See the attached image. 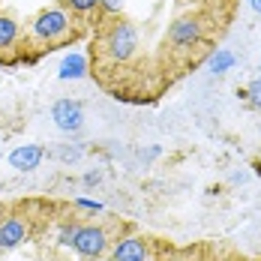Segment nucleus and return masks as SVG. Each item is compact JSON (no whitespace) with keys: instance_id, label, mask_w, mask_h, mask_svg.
Segmentation results:
<instances>
[{"instance_id":"f257e3e1","label":"nucleus","mask_w":261,"mask_h":261,"mask_svg":"<svg viewBox=\"0 0 261 261\" xmlns=\"http://www.w3.org/2000/svg\"><path fill=\"white\" fill-rule=\"evenodd\" d=\"M72 12L63 6H45L30 18V39L42 42V45H60L75 33Z\"/></svg>"},{"instance_id":"f03ea898","label":"nucleus","mask_w":261,"mask_h":261,"mask_svg":"<svg viewBox=\"0 0 261 261\" xmlns=\"http://www.w3.org/2000/svg\"><path fill=\"white\" fill-rule=\"evenodd\" d=\"M99 45H102V54L111 63H129L132 57L138 54V30H135L132 21L117 18V21H111L105 27Z\"/></svg>"},{"instance_id":"7ed1b4c3","label":"nucleus","mask_w":261,"mask_h":261,"mask_svg":"<svg viewBox=\"0 0 261 261\" xmlns=\"http://www.w3.org/2000/svg\"><path fill=\"white\" fill-rule=\"evenodd\" d=\"M108 246H111V237H108V228L105 225H96V222H81L79 234H75V255L84 261H99L102 255H108Z\"/></svg>"},{"instance_id":"20e7f679","label":"nucleus","mask_w":261,"mask_h":261,"mask_svg":"<svg viewBox=\"0 0 261 261\" xmlns=\"http://www.w3.org/2000/svg\"><path fill=\"white\" fill-rule=\"evenodd\" d=\"M201 39H204V21L198 15H180L168 27V45L174 51L195 48V45H201Z\"/></svg>"},{"instance_id":"39448f33","label":"nucleus","mask_w":261,"mask_h":261,"mask_svg":"<svg viewBox=\"0 0 261 261\" xmlns=\"http://www.w3.org/2000/svg\"><path fill=\"white\" fill-rule=\"evenodd\" d=\"M24 240H30V219L24 213H6L0 219V249H18Z\"/></svg>"},{"instance_id":"423d86ee","label":"nucleus","mask_w":261,"mask_h":261,"mask_svg":"<svg viewBox=\"0 0 261 261\" xmlns=\"http://www.w3.org/2000/svg\"><path fill=\"white\" fill-rule=\"evenodd\" d=\"M51 120L54 126L60 132H66V135H72V132H81L84 129V108H81L79 99H57L51 105Z\"/></svg>"},{"instance_id":"0eeeda50","label":"nucleus","mask_w":261,"mask_h":261,"mask_svg":"<svg viewBox=\"0 0 261 261\" xmlns=\"http://www.w3.org/2000/svg\"><path fill=\"white\" fill-rule=\"evenodd\" d=\"M111 261H150V243L141 234H123L108 246Z\"/></svg>"},{"instance_id":"6e6552de","label":"nucleus","mask_w":261,"mask_h":261,"mask_svg":"<svg viewBox=\"0 0 261 261\" xmlns=\"http://www.w3.org/2000/svg\"><path fill=\"white\" fill-rule=\"evenodd\" d=\"M42 159H45V147L42 144H21V147H15L9 153V165L15 171H21V174H30V171H36L42 165Z\"/></svg>"},{"instance_id":"1a4fd4ad","label":"nucleus","mask_w":261,"mask_h":261,"mask_svg":"<svg viewBox=\"0 0 261 261\" xmlns=\"http://www.w3.org/2000/svg\"><path fill=\"white\" fill-rule=\"evenodd\" d=\"M87 72H90V60H87L84 51H69L57 66V79L60 81H81L87 79Z\"/></svg>"},{"instance_id":"9d476101","label":"nucleus","mask_w":261,"mask_h":261,"mask_svg":"<svg viewBox=\"0 0 261 261\" xmlns=\"http://www.w3.org/2000/svg\"><path fill=\"white\" fill-rule=\"evenodd\" d=\"M18 36H21V24H18L12 15L0 12V54L9 51V48L18 42Z\"/></svg>"},{"instance_id":"9b49d317","label":"nucleus","mask_w":261,"mask_h":261,"mask_svg":"<svg viewBox=\"0 0 261 261\" xmlns=\"http://www.w3.org/2000/svg\"><path fill=\"white\" fill-rule=\"evenodd\" d=\"M234 63H237V57L228 51V48H216V51L210 54V60H207V66H210L213 75H225V72H231Z\"/></svg>"},{"instance_id":"f8f14e48","label":"nucleus","mask_w":261,"mask_h":261,"mask_svg":"<svg viewBox=\"0 0 261 261\" xmlns=\"http://www.w3.org/2000/svg\"><path fill=\"white\" fill-rule=\"evenodd\" d=\"M79 228H81V222H75V219L63 222V225H60V231H57V246H60V249H72Z\"/></svg>"},{"instance_id":"ddd939ff","label":"nucleus","mask_w":261,"mask_h":261,"mask_svg":"<svg viewBox=\"0 0 261 261\" xmlns=\"http://www.w3.org/2000/svg\"><path fill=\"white\" fill-rule=\"evenodd\" d=\"M63 9H69L72 15H90L99 9V0H63Z\"/></svg>"},{"instance_id":"4468645a","label":"nucleus","mask_w":261,"mask_h":261,"mask_svg":"<svg viewBox=\"0 0 261 261\" xmlns=\"http://www.w3.org/2000/svg\"><path fill=\"white\" fill-rule=\"evenodd\" d=\"M243 99L249 102V108L261 111V75H258V79H252L249 84H246V90H243Z\"/></svg>"},{"instance_id":"2eb2a0df","label":"nucleus","mask_w":261,"mask_h":261,"mask_svg":"<svg viewBox=\"0 0 261 261\" xmlns=\"http://www.w3.org/2000/svg\"><path fill=\"white\" fill-rule=\"evenodd\" d=\"M72 207L75 210H84V213H105V204L102 201H93V198H72Z\"/></svg>"},{"instance_id":"dca6fc26","label":"nucleus","mask_w":261,"mask_h":261,"mask_svg":"<svg viewBox=\"0 0 261 261\" xmlns=\"http://www.w3.org/2000/svg\"><path fill=\"white\" fill-rule=\"evenodd\" d=\"M123 6H126V0H99V9L105 15H120Z\"/></svg>"},{"instance_id":"f3484780","label":"nucleus","mask_w":261,"mask_h":261,"mask_svg":"<svg viewBox=\"0 0 261 261\" xmlns=\"http://www.w3.org/2000/svg\"><path fill=\"white\" fill-rule=\"evenodd\" d=\"M81 183H84V186H99V183H102V171H99V168H96V171H87V174L81 177Z\"/></svg>"},{"instance_id":"a211bd4d","label":"nucleus","mask_w":261,"mask_h":261,"mask_svg":"<svg viewBox=\"0 0 261 261\" xmlns=\"http://www.w3.org/2000/svg\"><path fill=\"white\" fill-rule=\"evenodd\" d=\"M159 153H162V147H159V144H153V147H147V150H141L138 156L144 159V162H150V159H156Z\"/></svg>"},{"instance_id":"6ab92c4d","label":"nucleus","mask_w":261,"mask_h":261,"mask_svg":"<svg viewBox=\"0 0 261 261\" xmlns=\"http://www.w3.org/2000/svg\"><path fill=\"white\" fill-rule=\"evenodd\" d=\"M249 6H252V12H255V15H261V0H249Z\"/></svg>"},{"instance_id":"aec40b11","label":"nucleus","mask_w":261,"mask_h":261,"mask_svg":"<svg viewBox=\"0 0 261 261\" xmlns=\"http://www.w3.org/2000/svg\"><path fill=\"white\" fill-rule=\"evenodd\" d=\"M174 261H180V258H174Z\"/></svg>"},{"instance_id":"412c9836","label":"nucleus","mask_w":261,"mask_h":261,"mask_svg":"<svg viewBox=\"0 0 261 261\" xmlns=\"http://www.w3.org/2000/svg\"><path fill=\"white\" fill-rule=\"evenodd\" d=\"M0 219H3V216H0Z\"/></svg>"}]
</instances>
